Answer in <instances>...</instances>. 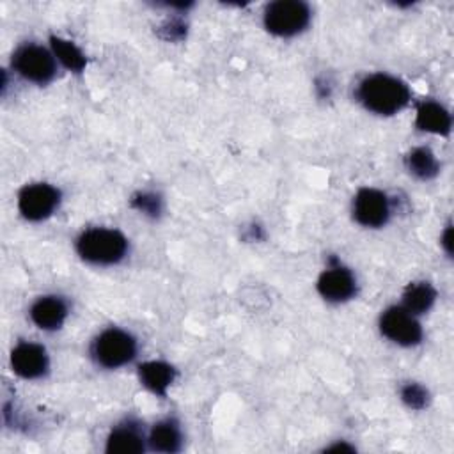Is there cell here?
<instances>
[{
	"mask_svg": "<svg viewBox=\"0 0 454 454\" xmlns=\"http://www.w3.org/2000/svg\"><path fill=\"white\" fill-rule=\"evenodd\" d=\"M358 103L371 114L390 117L404 110L411 99V90L406 82L388 73L365 74L355 90Z\"/></svg>",
	"mask_w": 454,
	"mask_h": 454,
	"instance_id": "6da1fadb",
	"label": "cell"
},
{
	"mask_svg": "<svg viewBox=\"0 0 454 454\" xmlns=\"http://www.w3.org/2000/svg\"><path fill=\"white\" fill-rule=\"evenodd\" d=\"M76 254L82 261L94 266H114L126 259L129 252L128 238L110 227H90L80 232L74 241Z\"/></svg>",
	"mask_w": 454,
	"mask_h": 454,
	"instance_id": "7a4b0ae2",
	"label": "cell"
},
{
	"mask_svg": "<svg viewBox=\"0 0 454 454\" xmlns=\"http://www.w3.org/2000/svg\"><path fill=\"white\" fill-rule=\"evenodd\" d=\"M137 353L138 342L135 335L119 326L101 330L90 344V356L103 369L124 367L135 360Z\"/></svg>",
	"mask_w": 454,
	"mask_h": 454,
	"instance_id": "3957f363",
	"label": "cell"
},
{
	"mask_svg": "<svg viewBox=\"0 0 454 454\" xmlns=\"http://www.w3.org/2000/svg\"><path fill=\"white\" fill-rule=\"evenodd\" d=\"M312 20L309 4L301 0H275L264 7L262 25L277 37H294L307 30Z\"/></svg>",
	"mask_w": 454,
	"mask_h": 454,
	"instance_id": "277c9868",
	"label": "cell"
},
{
	"mask_svg": "<svg viewBox=\"0 0 454 454\" xmlns=\"http://www.w3.org/2000/svg\"><path fill=\"white\" fill-rule=\"evenodd\" d=\"M11 66L18 76L35 85H46L57 74V59L53 51L35 43L18 46L11 57Z\"/></svg>",
	"mask_w": 454,
	"mask_h": 454,
	"instance_id": "5b68a950",
	"label": "cell"
},
{
	"mask_svg": "<svg viewBox=\"0 0 454 454\" xmlns=\"http://www.w3.org/2000/svg\"><path fill=\"white\" fill-rule=\"evenodd\" d=\"M378 328L385 339L401 348H413L424 339V330L417 316L408 312L403 305L387 307L380 314Z\"/></svg>",
	"mask_w": 454,
	"mask_h": 454,
	"instance_id": "8992f818",
	"label": "cell"
},
{
	"mask_svg": "<svg viewBox=\"0 0 454 454\" xmlns=\"http://www.w3.org/2000/svg\"><path fill=\"white\" fill-rule=\"evenodd\" d=\"M62 193L50 183L25 184L18 193V211L28 222L50 218L60 206Z\"/></svg>",
	"mask_w": 454,
	"mask_h": 454,
	"instance_id": "52a82bcc",
	"label": "cell"
},
{
	"mask_svg": "<svg viewBox=\"0 0 454 454\" xmlns=\"http://www.w3.org/2000/svg\"><path fill=\"white\" fill-rule=\"evenodd\" d=\"M353 220L365 229H380L388 223L392 215L390 199L383 190L364 186L360 188L351 204Z\"/></svg>",
	"mask_w": 454,
	"mask_h": 454,
	"instance_id": "ba28073f",
	"label": "cell"
},
{
	"mask_svg": "<svg viewBox=\"0 0 454 454\" xmlns=\"http://www.w3.org/2000/svg\"><path fill=\"white\" fill-rule=\"evenodd\" d=\"M316 289L323 300L330 303H344L356 296L358 282L349 268L342 266L337 259H332L330 266L317 277Z\"/></svg>",
	"mask_w": 454,
	"mask_h": 454,
	"instance_id": "9c48e42d",
	"label": "cell"
},
{
	"mask_svg": "<svg viewBox=\"0 0 454 454\" xmlns=\"http://www.w3.org/2000/svg\"><path fill=\"white\" fill-rule=\"evenodd\" d=\"M11 369L23 380H39L50 371V356L43 344L21 340L11 351Z\"/></svg>",
	"mask_w": 454,
	"mask_h": 454,
	"instance_id": "30bf717a",
	"label": "cell"
},
{
	"mask_svg": "<svg viewBox=\"0 0 454 454\" xmlns=\"http://www.w3.org/2000/svg\"><path fill=\"white\" fill-rule=\"evenodd\" d=\"M30 321L44 330V332H53L62 328L69 316V305L67 300L59 296V294H44L39 296L28 310Z\"/></svg>",
	"mask_w": 454,
	"mask_h": 454,
	"instance_id": "8fae6325",
	"label": "cell"
},
{
	"mask_svg": "<svg viewBox=\"0 0 454 454\" xmlns=\"http://www.w3.org/2000/svg\"><path fill=\"white\" fill-rule=\"evenodd\" d=\"M147 445V436H144L142 427L133 420H124L112 427L106 436L105 452L108 454H138L144 452Z\"/></svg>",
	"mask_w": 454,
	"mask_h": 454,
	"instance_id": "7c38bea8",
	"label": "cell"
},
{
	"mask_svg": "<svg viewBox=\"0 0 454 454\" xmlns=\"http://www.w3.org/2000/svg\"><path fill=\"white\" fill-rule=\"evenodd\" d=\"M415 126L420 131L447 137L452 129V115L442 103L434 99H424L417 105Z\"/></svg>",
	"mask_w": 454,
	"mask_h": 454,
	"instance_id": "4fadbf2b",
	"label": "cell"
},
{
	"mask_svg": "<svg viewBox=\"0 0 454 454\" xmlns=\"http://www.w3.org/2000/svg\"><path fill=\"white\" fill-rule=\"evenodd\" d=\"M177 371L174 365L163 360H147L138 365V380L140 383L153 392L154 395L165 397L172 383L176 381Z\"/></svg>",
	"mask_w": 454,
	"mask_h": 454,
	"instance_id": "5bb4252c",
	"label": "cell"
},
{
	"mask_svg": "<svg viewBox=\"0 0 454 454\" xmlns=\"http://www.w3.org/2000/svg\"><path fill=\"white\" fill-rule=\"evenodd\" d=\"M147 445L154 452H179L183 447V433L179 422L170 417L158 420L147 434Z\"/></svg>",
	"mask_w": 454,
	"mask_h": 454,
	"instance_id": "9a60e30c",
	"label": "cell"
},
{
	"mask_svg": "<svg viewBox=\"0 0 454 454\" xmlns=\"http://www.w3.org/2000/svg\"><path fill=\"white\" fill-rule=\"evenodd\" d=\"M436 298H438V291L431 282L415 280L403 289L401 305L413 316H422L433 309Z\"/></svg>",
	"mask_w": 454,
	"mask_h": 454,
	"instance_id": "2e32d148",
	"label": "cell"
},
{
	"mask_svg": "<svg viewBox=\"0 0 454 454\" xmlns=\"http://www.w3.org/2000/svg\"><path fill=\"white\" fill-rule=\"evenodd\" d=\"M404 167L413 177L420 181H431L440 174V161L436 154L426 145L410 149L404 156Z\"/></svg>",
	"mask_w": 454,
	"mask_h": 454,
	"instance_id": "e0dca14e",
	"label": "cell"
},
{
	"mask_svg": "<svg viewBox=\"0 0 454 454\" xmlns=\"http://www.w3.org/2000/svg\"><path fill=\"white\" fill-rule=\"evenodd\" d=\"M50 50L53 51L55 59L67 69L73 73H82L87 66V57L85 53L69 39L59 37V35H51L50 37Z\"/></svg>",
	"mask_w": 454,
	"mask_h": 454,
	"instance_id": "ac0fdd59",
	"label": "cell"
},
{
	"mask_svg": "<svg viewBox=\"0 0 454 454\" xmlns=\"http://www.w3.org/2000/svg\"><path fill=\"white\" fill-rule=\"evenodd\" d=\"M399 395H401V401L410 410H424L429 404V390L417 381L404 383L399 390Z\"/></svg>",
	"mask_w": 454,
	"mask_h": 454,
	"instance_id": "d6986e66",
	"label": "cell"
},
{
	"mask_svg": "<svg viewBox=\"0 0 454 454\" xmlns=\"http://www.w3.org/2000/svg\"><path fill=\"white\" fill-rule=\"evenodd\" d=\"M131 204H133V207H137L138 211H142L144 215L153 216V218H156L161 213V199H160V195L151 193V192L138 193L137 197H133Z\"/></svg>",
	"mask_w": 454,
	"mask_h": 454,
	"instance_id": "ffe728a7",
	"label": "cell"
},
{
	"mask_svg": "<svg viewBox=\"0 0 454 454\" xmlns=\"http://www.w3.org/2000/svg\"><path fill=\"white\" fill-rule=\"evenodd\" d=\"M440 247L443 248V252L450 257L452 255V227L450 223L445 225L443 232L440 234Z\"/></svg>",
	"mask_w": 454,
	"mask_h": 454,
	"instance_id": "44dd1931",
	"label": "cell"
},
{
	"mask_svg": "<svg viewBox=\"0 0 454 454\" xmlns=\"http://www.w3.org/2000/svg\"><path fill=\"white\" fill-rule=\"evenodd\" d=\"M326 450H355L351 445H346V443H335L332 447H328Z\"/></svg>",
	"mask_w": 454,
	"mask_h": 454,
	"instance_id": "7402d4cb",
	"label": "cell"
}]
</instances>
